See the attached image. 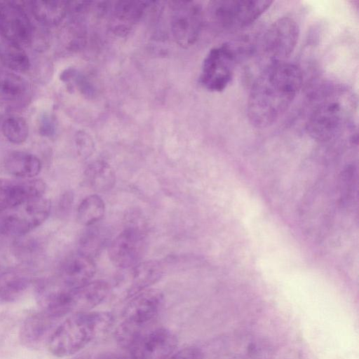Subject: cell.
Masks as SVG:
<instances>
[{
  "label": "cell",
  "mask_w": 359,
  "mask_h": 359,
  "mask_svg": "<svg viewBox=\"0 0 359 359\" xmlns=\"http://www.w3.org/2000/svg\"><path fill=\"white\" fill-rule=\"evenodd\" d=\"M302 83L301 69L286 61L269 65L259 70L248 99L250 122L259 128L272 125L290 107Z\"/></svg>",
  "instance_id": "6da1fadb"
},
{
  "label": "cell",
  "mask_w": 359,
  "mask_h": 359,
  "mask_svg": "<svg viewBox=\"0 0 359 359\" xmlns=\"http://www.w3.org/2000/svg\"><path fill=\"white\" fill-rule=\"evenodd\" d=\"M356 107L355 95L347 86L323 85L311 97L306 123L308 134L321 142L339 138L353 128Z\"/></svg>",
  "instance_id": "7a4b0ae2"
},
{
  "label": "cell",
  "mask_w": 359,
  "mask_h": 359,
  "mask_svg": "<svg viewBox=\"0 0 359 359\" xmlns=\"http://www.w3.org/2000/svg\"><path fill=\"white\" fill-rule=\"evenodd\" d=\"M114 323V316L109 312L89 311L72 313L57 325L47 348L57 358L74 355L110 330Z\"/></svg>",
  "instance_id": "3957f363"
},
{
  "label": "cell",
  "mask_w": 359,
  "mask_h": 359,
  "mask_svg": "<svg viewBox=\"0 0 359 359\" xmlns=\"http://www.w3.org/2000/svg\"><path fill=\"white\" fill-rule=\"evenodd\" d=\"M126 302L115 337L117 342L128 349L141 334L152 327L163 308L164 297L161 291L151 287Z\"/></svg>",
  "instance_id": "277c9868"
},
{
  "label": "cell",
  "mask_w": 359,
  "mask_h": 359,
  "mask_svg": "<svg viewBox=\"0 0 359 359\" xmlns=\"http://www.w3.org/2000/svg\"><path fill=\"white\" fill-rule=\"evenodd\" d=\"M254 44L226 42L212 48L205 57L200 76L201 84L213 92L224 90L232 80L241 59L252 54Z\"/></svg>",
  "instance_id": "5b68a950"
},
{
  "label": "cell",
  "mask_w": 359,
  "mask_h": 359,
  "mask_svg": "<svg viewBox=\"0 0 359 359\" xmlns=\"http://www.w3.org/2000/svg\"><path fill=\"white\" fill-rule=\"evenodd\" d=\"M299 34L297 22L285 16L275 20L255 44L253 53H257L262 67L285 61L294 50Z\"/></svg>",
  "instance_id": "8992f818"
},
{
  "label": "cell",
  "mask_w": 359,
  "mask_h": 359,
  "mask_svg": "<svg viewBox=\"0 0 359 359\" xmlns=\"http://www.w3.org/2000/svg\"><path fill=\"white\" fill-rule=\"evenodd\" d=\"M124 229L110 243L109 258L112 264L125 269L141 262L146 250V231L139 213L127 217Z\"/></svg>",
  "instance_id": "52a82bcc"
},
{
  "label": "cell",
  "mask_w": 359,
  "mask_h": 359,
  "mask_svg": "<svg viewBox=\"0 0 359 359\" xmlns=\"http://www.w3.org/2000/svg\"><path fill=\"white\" fill-rule=\"evenodd\" d=\"M50 209V201L43 196L1 212L0 235L17 237L30 232L47 219Z\"/></svg>",
  "instance_id": "ba28073f"
},
{
  "label": "cell",
  "mask_w": 359,
  "mask_h": 359,
  "mask_svg": "<svg viewBox=\"0 0 359 359\" xmlns=\"http://www.w3.org/2000/svg\"><path fill=\"white\" fill-rule=\"evenodd\" d=\"M272 4L268 0H228L212 3L210 11L215 22L225 30L245 27L257 20Z\"/></svg>",
  "instance_id": "9c48e42d"
},
{
  "label": "cell",
  "mask_w": 359,
  "mask_h": 359,
  "mask_svg": "<svg viewBox=\"0 0 359 359\" xmlns=\"http://www.w3.org/2000/svg\"><path fill=\"white\" fill-rule=\"evenodd\" d=\"M163 266L156 260L141 261L122 269L113 285L114 294L121 301H128L136 294L151 288L163 275Z\"/></svg>",
  "instance_id": "30bf717a"
},
{
  "label": "cell",
  "mask_w": 359,
  "mask_h": 359,
  "mask_svg": "<svg viewBox=\"0 0 359 359\" xmlns=\"http://www.w3.org/2000/svg\"><path fill=\"white\" fill-rule=\"evenodd\" d=\"M65 318L55 311L41 308L27 315L19 329L20 342L33 351L47 348L52 334Z\"/></svg>",
  "instance_id": "8fae6325"
},
{
  "label": "cell",
  "mask_w": 359,
  "mask_h": 359,
  "mask_svg": "<svg viewBox=\"0 0 359 359\" xmlns=\"http://www.w3.org/2000/svg\"><path fill=\"white\" fill-rule=\"evenodd\" d=\"M177 346L178 339L174 332L165 327H152L130 344L128 359H166Z\"/></svg>",
  "instance_id": "7c38bea8"
},
{
  "label": "cell",
  "mask_w": 359,
  "mask_h": 359,
  "mask_svg": "<svg viewBox=\"0 0 359 359\" xmlns=\"http://www.w3.org/2000/svg\"><path fill=\"white\" fill-rule=\"evenodd\" d=\"M46 184L40 179L0 178V213L27 200L43 197Z\"/></svg>",
  "instance_id": "4fadbf2b"
},
{
  "label": "cell",
  "mask_w": 359,
  "mask_h": 359,
  "mask_svg": "<svg viewBox=\"0 0 359 359\" xmlns=\"http://www.w3.org/2000/svg\"><path fill=\"white\" fill-rule=\"evenodd\" d=\"M0 34L7 41L18 45L31 40L32 25L20 5L13 2L0 3Z\"/></svg>",
  "instance_id": "5bb4252c"
},
{
  "label": "cell",
  "mask_w": 359,
  "mask_h": 359,
  "mask_svg": "<svg viewBox=\"0 0 359 359\" xmlns=\"http://www.w3.org/2000/svg\"><path fill=\"white\" fill-rule=\"evenodd\" d=\"M95 272L96 265L93 259L77 252L63 263L55 281L62 288L72 290L91 281Z\"/></svg>",
  "instance_id": "9a60e30c"
},
{
  "label": "cell",
  "mask_w": 359,
  "mask_h": 359,
  "mask_svg": "<svg viewBox=\"0 0 359 359\" xmlns=\"http://www.w3.org/2000/svg\"><path fill=\"white\" fill-rule=\"evenodd\" d=\"M4 166L9 174L23 180L36 177L41 170L40 160L25 151L10 153L6 158Z\"/></svg>",
  "instance_id": "2e32d148"
},
{
  "label": "cell",
  "mask_w": 359,
  "mask_h": 359,
  "mask_svg": "<svg viewBox=\"0 0 359 359\" xmlns=\"http://www.w3.org/2000/svg\"><path fill=\"white\" fill-rule=\"evenodd\" d=\"M31 280L25 274L17 271L0 273V299L6 302L19 300L27 291Z\"/></svg>",
  "instance_id": "e0dca14e"
},
{
  "label": "cell",
  "mask_w": 359,
  "mask_h": 359,
  "mask_svg": "<svg viewBox=\"0 0 359 359\" xmlns=\"http://www.w3.org/2000/svg\"><path fill=\"white\" fill-rule=\"evenodd\" d=\"M84 177L88 185L97 192L111 190L116 183V174L106 162L96 161L90 163L84 171Z\"/></svg>",
  "instance_id": "ac0fdd59"
},
{
  "label": "cell",
  "mask_w": 359,
  "mask_h": 359,
  "mask_svg": "<svg viewBox=\"0 0 359 359\" xmlns=\"http://www.w3.org/2000/svg\"><path fill=\"white\" fill-rule=\"evenodd\" d=\"M105 212V205L97 194H91L84 198L77 208L79 222L85 226L95 225L100 221Z\"/></svg>",
  "instance_id": "d6986e66"
},
{
  "label": "cell",
  "mask_w": 359,
  "mask_h": 359,
  "mask_svg": "<svg viewBox=\"0 0 359 359\" xmlns=\"http://www.w3.org/2000/svg\"><path fill=\"white\" fill-rule=\"evenodd\" d=\"M31 4L35 18L46 25L60 22L65 14L66 6L63 1H36Z\"/></svg>",
  "instance_id": "ffe728a7"
},
{
  "label": "cell",
  "mask_w": 359,
  "mask_h": 359,
  "mask_svg": "<svg viewBox=\"0 0 359 359\" xmlns=\"http://www.w3.org/2000/svg\"><path fill=\"white\" fill-rule=\"evenodd\" d=\"M0 60L9 69L25 72L30 67L28 55L18 44L7 41L0 45Z\"/></svg>",
  "instance_id": "44dd1931"
},
{
  "label": "cell",
  "mask_w": 359,
  "mask_h": 359,
  "mask_svg": "<svg viewBox=\"0 0 359 359\" xmlns=\"http://www.w3.org/2000/svg\"><path fill=\"white\" fill-rule=\"evenodd\" d=\"M95 225L87 226L79 242L78 252L92 259L100 253L106 243L104 231Z\"/></svg>",
  "instance_id": "7402d4cb"
},
{
  "label": "cell",
  "mask_w": 359,
  "mask_h": 359,
  "mask_svg": "<svg viewBox=\"0 0 359 359\" xmlns=\"http://www.w3.org/2000/svg\"><path fill=\"white\" fill-rule=\"evenodd\" d=\"M26 89V83L19 75L0 71V100H17L25 94Z\"/></svg>",
  "instance_id": "603a6c76"
},
{
  "label": "cell",
  "mask_w": 359,
  "mask_h": 359,
  "mask_svg": "<svg viewBox=\"0 0 359 359\" xmlns=\"http://www.w3.org/2000/svg\"><path fill=\"white\" fill-rule=\"evenodd\" d=\"M2 132L5 137L11 142L21 144L28 137L29 128L24 118L19 116H11L4 121Z\"/></svg>",
  "instance_id": "cb8c5ba5"
},
{
  "label": "cell",
  "mask_w": 359,
  "mask_h": 359,
  "mask_svg": "<svg viewBox=\"0 0 359 359\" xmlns=\"http://www.w3.org/2000/svg\"><path fill=\"white\" fill-rule=\"evenodd\" d=\"M204 355L201 349L196 346H187L176 350L166 359H203Z\"/></svg>",
  "instance_id": "d4e9b609"
},
{
  "label": "cell",
  "mask_w": 359,
  "mask_h": 359,
  "mask_svg": "<svg viewBox=\"0 0 359 359\" xmlns=\"http://www.w3.org/2000/svg\"><path fill=\"white\" fill-rule=\"evenodd\" d=\"M13 327L14 320L13 316L8 313H0V346L6 339Z\"/></svg>",
  "instance_id": "484cf974"
},
{
  "label": "cell",
  "mask_w": 359,
  "mask_h": 359,
  "mask_svg": "<svg viewBox=\"0 0 359 359\" xmlns=\"http://www.w3.org/2000/svg\"><path fill=\"white\" fill-rule=\"evenodd\" d=\"M74 196L72 192H67L62 196L60 201L61 210L62 211H68L72 206Z\"/></svg>",
  "instance_id": "4316f807"
},
{
  "label": "cell",
  "mask_w": 359,
  "mask_h": 359,
  "mask_svg": "<svg viewBox=\"0 0 359 359\" xmlns=\"http://www.w3.org/2000/svg\"><path fill=\"white\" fill-rule=\"evenodd\" d=\"M73 359H90L89 356L87 355H80Z\"/></svg>",
  "instance_id": "83f0119b"
}]
</instances>
